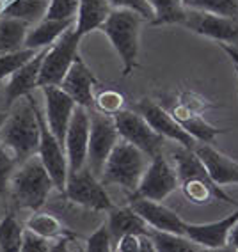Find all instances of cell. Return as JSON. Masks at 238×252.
<instances>
[{
    "label": "cell",
    "mask_w": 238,
    "mask_h": 252,
    "mask_svg": "<svg viewBox=\"0 0 238 252\" xmlns=\"http://www.w3.org/2000/svg\"><path fill=\"white\" fill-rule=\"evenodd\" d=\"M41 126L37 105L31 94L18 98L11 105L4 126L0 128V142L13 153L14 160L22 163L32 155H37Z\"/></svg>",
    "instance_id": "cell-1"
},
{
    "label": "cell",
    "mask_w": 238,
    "mask_h": 252,
    "mask_svg": "<svg viewBox=\"0 0 238 252\" xmlns=\"http://www.w3.org/2000/svg\"><path fill=\"white\" fill-rule=\"evenodd\" d=\"M171 157L172 167H174L178 181H180V189L183 190L185 197L189 199L190 203L210 204L213 199H219L228 204L238 206L237 201L211 180L204 163L201 162V158L196 155L192 148L180 146L172 151Z\"/></svg>",
    "instance_id": "cell-2"
},
{
    "label": "cell",
    "mask_w": 238,
    "mask_h": 252,
    "mask_svg": "<svg viewBox=\"0 0 238 252\" xmlns=\"http://www.w3.org/2000/svg\"><path fill=\"white\" fill-rule=\"evenodd\" d=\"M54 187V181L37 155L23 160L9 180V192L14 204L32 212L45 206Z\"/></svg>",
    "instance_id": "cell-3"
},
{
    "label": "cell",
    "mask_w": 238,
    "mask_h": 252,
    "mask_svg": "<svg viewBox=\"0 0 238 252\" xmlns=\"http://www.w3.org/2000/svg\"><path fill=\"white\" fill-rule=\"evenodd\" d=\"M144 18L132 9H112L100 27L108 37L123 63V77H130L137 68L139 57V34Z\"/></svg>",
    "instance_id": "cell-4"
},
{
    "label": "cell",
    "mask_w": 238,
    "mask_h": 252,
    "mask_svg": "<svg viewBox=\"0 0 238 252\" xmlns=\"http://www.w3.org/2000/svg\"><path fill=\"white\" fill-rule=\"evenodd\" d=\"M148 158L137 146L119 139L105 162L100 181L103 185H119L128 192H134L149 163Z\"/></svg>",
    "instance_id": "cell-5"
},
{
    "label": "cell",
    "mask_w": 238,
    "mask_h": 252,
    "mask_svg": "<svg viewBox=\"0 0 238 252\" xmlns=\"http://www.w3.org/2000/svg\"><path fill=\"white\" fill-rule=\"evenodd\" d=\"M82 36L76 32L75 23L66 29L64 34L55 41L54 45L46 48L39 71V87L43 86H59L71 64L78 57V45Z\"/></svg>",
    "instance_id": "cell-6"
},
{
    "label": "cell",
    "mask_w": 238,
    "mask_h": 252,
    "mask_svg": "<svg viewBox=\"0 0 238 252\" xmlns=\"http://www.w3.org/2000/svg\"><path fill=\"white\" fill-rule=\"evenodd\" d=\"M121 139L117 133L114 116L89 108V144H87V167L95 176H102L108 155Z\"/></svg>",
    "instance_id": "cell-7"
},
{
    "label": "cell",
    "mask_w": 238,
    "mask_h": 252,
    "mask_svg": "<svg viewBox=\"0 0 238 252\" xmlns=\"http://www.w3.org/2000/svg\"><path fill=\"white\" fill-rule=\"evenodd\" d=\"M103 187L105 185L100 181L98 176L93 174L86 165L80 171L68 174L64 195L71 203L80 204L84 208H89L95 212H108L114 208V203Z\"/></svg>",
    "instance_id": "cell-8"
},
{
    "label": "cell",
    "mask_w": 238,
    "mask_h": 252,
    "mask_svg": "<svg viewBox=\"0 0 238 252\" xmlns=\"http://www.w3.org/2000/svg\"><path fill=\"white\" fill-rule=\"evenodd\" d=\"M178 187H180V181H178L174 167L160 153L157 157L149 158L148 167H146L137 189L132 192L130 199L144 197L151 199V201H164Z\"/></svg>",
    "instance_id": "cell-9"
},
{
    "label": "cell",
    "mask_w": 238,
    "mask_h": 252,
    "mask_svg": "<svg viewBox=\"0 0 238 252\" xmlns=\"http://www.w3.org/2000/svg\"><path fill=\"white\" fill-rule=\"evenodd\" d=\"M114 123H116L119 137L137 146L149 158L162 153L164 137L153 130L149 123L139 112L123 108L117 114H114Z\"/></svg>",
    "instance_id": "cell-10"
},
{
    "label": "cell",
    "mask_w": 238,
    "mask_h": 252,
    "mask_svg": "<svg viewBox=\"0 0 238 252\" xmlns=\"http://www.w3.org/2000/svg\"><path fill=\"white\" fill-rule=\"evenodd\" d=\"M192 32L204 36L208 39L219 41L229 45L231 48L238 50V22L226 16H217V14L204 13V11L187 9L185 22L181 23Z\"/></svg>",
    "instance_id": "cell-11"
},
{
    "label": "cell",
    "mask_w": 238,
    "mask_h": 252,
    "mask_svg": "<svg viewBox=\"0 0 238 252\" xmlns=\"http://www.w3.org/2000/svg\"><path fill=\"white\" fill-rule=\"evenodd\" d=\"M37 117H39V126H41L37 157L41 158L45 169L48 171L50 178H52V181H54V185H55V189L64 192V189H66V180H68L66 149L59 142L57 137L52 133L45 116L39 112V108H37Z\"/></svg>",
    "instance_id": "cell-12"
},
{
    "label": "cell",
    "mask_w": 238,
    "mask_h": 252,
    "mask_svg": "<svg viewBox=\"0 0 238 252\" xmlns=\"http://www.w3.org/2000/svg\"><path fill=\"white\" fill-rule=\"evenodd\" d=\"M134 110L139 112L149 123V126H151L153 130L157 131V133H160L164 139H169L172 142H176V144L192 149L198 144V140L194 139L189 131L185 130L183 126L176 121L171 114L167 112L166 108H162L158 103H155L153 99L148 98L140 99V101L135 103Z\"/></svg>",
    "instance_id": "cell-13"
},
{
    "label": "cell",
    "mask_w": 238,
    "mask_h": 252,
    "mask_svg": "<svg viewBox=\"0 0 238 252\" xmlns=\"http://www.w3.org/2000/svg\"><path fill=\"white\" fill-rule=\"evenodd\" d=\"M87 144H89V108L76 105L64 139L68 174L80 171L82 167L87 165Z\"/></svg>",
    "instance_id": "cell-14"
},
{
    "label": "cell",
    "mask_w": 238,
    "mask_h": 252,
    "mask_svg": "<svg viewBox=\"0 0 238 252\" xmlns=\"http://www.w3.org/2000/svg\"><path fill=\"white\" fill-rule=\"evenodd\" d=\"M41 89L45 94V119L48 123V128L59 139V142L64 146L68 126L71 121L76 103L73 101L71 96L59 86H43Z\"/></svg>",
    "instance_id": "cell-15"
},
{
    "label": "cell",
    "mask_w": 238,
    "mask_h": 252,
    "mask_svg": "<svg viewBox=\"0 0 238 252\" xmlns=\"http://www.w3.org/2000/svg\"><path fill=\"white\" fill-rule=\"evenodd\" d=\"M96 84H98V80H96L95 73L87 68V64L78 55L75 63L71 64L69 71L66 73V77L59 84V87L66 91L78 107L91 108L95 105V93H93V89H95Z\"/></svg>",
    "instance_id": "cell-16"
},
{
    "label": "cell",
    "mask_w": 238,
    "mask_h": 252,
    "mask_svg": "<svg viewBox=\"0 0 238 252\" xmlns=\"http://www.w3.org/2000/svg\"><path fill=\"white\" fill-rule=\"evenodd\" d=\"M130 206L142 217L151 229L185 234V224L187 222L176 212H172L171 208L164 206L160 201L137 197V199H130Z\"/></svg>",
    "instance_id": "cell-17"
},
{
    "label": "cell",
    "mask_w": 238,
    "mask_h": 252,
    "mask_svg": "<svg viewBox=\"0 0 238 252\" xmlns=\"http://www.w3.org/2000/svg\"><path fill=\"white\" fill-rule=\"evenodd\" d=\"M238 222V206L231 215H228L222 220L208 222V224H185V234L190 240L201 245L203 249H211V251H220V249L229 247L228 234L235 224Z\"/></svg>",
    "instance_id": "cell-18"
},
{
    "label": "cell",
    "mask_w": 238,
    "mask_h": 252,
    "mask_svg": "<svg viewBox=\"0 0 238 252\" xmlns=\"http://www.w3.org/2000/svg\"><path fill=\"white\" fill-rule=\"evenodd\" d=\"M194 151L204 163L210 178L219 187L238 185V162H235L233 158L226 157L219 149H215L211 144H204V142H198Z\"/></svg>",
    "instance_id": "cell-19"
},
{
    "label": "cell",
    "mask_w": 238,
    "mask_h": 252,
    "mask_svg": "<svg viewBox=\"0 0 238 252\" xmlns=\"http://www.w3.org/2000/svg\"><path fill=\"white\" fill-rule=\"evenodd\" d=\"M45 54L46 48L37 50V54L29 63H25L22 68L16 69L9 77V84L5 86V103H7V107H11L18 98L31 94L36 87H39V71Z\"/></svg>",
    "instance_id": "cell-20"
},
{
    "label": "cell",
    "mask_w": 238,
    "mask_h": 252,
    "mask_svg": "<svg viewBox=\"0 0 238 252\" xmlns=\"http://www.w3.org/2000/svg\"><path fill=\"white\" fill-rule=\"evenodd\" d=\"M112 11L108 0H78V13H76L75 29L82 37L96 31L103 25Z\"/></svg>",
    "instance_id": "cell-21"
},
{
    "label": "cell",
    "mask_w": 238,
    "mask_h": 252,
    "mask_svg": "<svg viewBox=\"0 0 238 252\" xmlns=\"http://www.w3.org/2000/svg\"><path fill=\"white\" fill-rule=\"evenodd\" d=\"M108 229H110V234H112L114 242H116L119 236L128 233L134 234H149V227L146 224L142 217L135 212L132 206L126 208H112L108 210V220H107Z\"/></svg>",
    "instance_id": "cell-22"
},
{
    "label": "cell",
    "mask_w": 238,
    "mask_h": 252,
    "mask_svg": "<svg viewBox=\"0 0 238 252\" xmlns=\"http://www.w3.org/2000/svg\"><path fill=\"white\" fill-rule=\"evenodd\" d=\"M75 20H46L43 18L36 25H32L25 39V46L32 50L48 48L63 36L64 31L69 29Z\"/></svg>",
    "instance_id": "cell-23"
},
{
    "label": "cell",
    "mask_w": 238,
    "mask_h": 252,
    "mask_svg": "<svg viewBox=\"0 0 238 252\" xmlns=\"http://www.w3.org/2000/svg\"><path fill=\"white\" fill-rule=\"evenodd\" d=\"M176 121L180 123L183 126L185 130L189 131L190 135L194 139L198 140V142H204V144H213L215 139L220 135V133H226L228 130H220V128H215V126H211L210 123H206L203 117H199L196 112L189 110V108L185 107H178L172 114Z\"/></svg>",
    "instance_id": "cell-24"
},
{
    "label": "cell",
    "mask_w": 238,
    "mask_h": 252,
    "mask_svg": "<svg viewBox=\"0 0 238 252\" xmlns=\"http://www.w3.org/2000/svg\"><path fill=\"white\" fill-rule=\"evenodd\" d=\"M32 25L18 18L0 16V55L25 48V39Z\"/></svg>",
    "instance_id": "cell-25"
},
{
    "label": "cell",
    "mask_w": 238,
    "mask_h": 252,
    "mask_svg": "<svg viewBox=\"0 0 238 252\" xmlns=\"http://www.w3.org/2000/svg\"><path fill=\"white\" fill-rule=\"evenodd\" d=\"M50 0H13L4 5L0 16H9L27 22L29 25H36L45 18Z\"/></svg>",
    "instance_id": "cell-26"
},
{
    "label": "cell",
    "mask_w": 238,
    "mask_h": 252,
    "mask_svg": "<svg viewBox=\"0 0 238 252\" xmlns=\"http://www.w3.org/2000/svg\"><path fill=\"white\" fill-rule=\"evenodd\" d=\"M149 236L153 240L155 251L158 252H194L203 251L201 245L190 240L187 234L171 233V231L149 229Z\"/></svg>",
    "instance_id": "cell-27"
},
{
    "label": "cell",
    "mask_w": 238,
    "mask_h": 252,
    "mask_svg": "<svg viewBox=\"0 0 238 252\" xmlns=\"http://www.w3.org/2000/svg\"><path fill=\"white\" fill-rule=\"evenodd\" d=\"M153 9V25H171L183 23L187 16V7L183 0H148Z\"/></svg>",
    "instance_id": "cell-28"
},
{
    "label": "cell",
    "mask_w": 238,
    "mask_h": 252,
    "mask_svg": "<svg viewBox=\"0 0 238 252\" xmlns=\"http://www.w3.org/2000/svg\"><path fill=\"white\" fill-rule=\"evenodd\" d=\"M23 225L16 215L9 213L0 220V251L2 252H20L22 251Z\"/></svg>",
    "instance_id": "cell-29"
},
{
    "label": "cell",
    "mask_w": 238,
    "mask_h": 252,
    "mask_svg": "<svg viewBox=\"0 0 238 252\" xmlns=\"http://www.w3.org/2000/svg\"><path fill=\"white\" fill-rule=\"evenodd\" d=\"M183 5L187 9L204 11L238 22V0H183Z\"/></svg>",
    "instance_id": "cell-30"
},
{
    "label": "cell",
    "mask_w": 238,
    "mask_h": 252,
    "mask_svg": "<svg viewBox=\"0 0 238 252\" xmlns=\"http://www.w3.org/2000/svg\"><path fill=\"white\" fill-rule=\"evenodd\" d=\"M25 225L31 231L50 240L59 238L63 234V222L59 220L55 215H50V213H34V215L29 217Z\"/></svg>",
    "instance_id": "cell-31"
},
{
    "label": "cell",
    "mask_w": 238,
    "mask_h": 252,
    "mask_svg": "<svg viewBox=\"0 0 238 252\" xmlns=\"http://www.w3.org/2000/svg\"><path fill=\"white\" fill-rule=\"evenodd\" d=\"M36 54H37V50H32L25 46V48L11 52V54L0 55V84H2L5 78H9L16 69L22 68L25 63H29Z\"/></svg>",
    "instance_id": "cell-32"
},
{
    "label": "cell",
    "mask_w": 238,
    "mask_h": 252,
    "mask_svg": "<svg viewBox=\"0 0 238 252\" xmlns=\"http://www.w3.org/2000/svg\"><path fill=\"white\" fill-rule=\"evenodd\" d=\"M78 13V0H50L46 20H75Z\"/></svg>",
    "instance_id": "cell-33"
},
{
    "label": "cell",
    "mask_w": 238,
    "mask_h": 252,
    "mask_svg": "<svg viewBox=\"0 0 238 252\" xmlns=\"http://www.w3.org/2000/svg\"><path fill=\"white\" fill-rule=\"evenodd\" d=\"M95 105H96V110L103 114H117L119 110H123L125 107V98L123 94H119L117 91L112 89H107V91H102L98 94V98H95Z\"/></svg>",
    "instance_id": "cell-34"
},
{
    "label": "cell",
    "mask_w": 238,
    "mask_h": 252,
    "mask_svg": "<svg viewBox=\"0 0 238 252\" xmlns=\"http://www.w3.org/2000/svg\"><path fill=\"white\" fill-rule=\"evenodd\" d=\"M112 243H114V238H112V234H110V229H108L107 222H103V224L100 225L98 229L87 238L86 249L89 252H108V251H112Z\"/></svg>",
    "instance_id": "cell-35"
},
{
    "label": "cell",
    "mask_w": 238,
    "mask_h": 252,
    "mask_svg": "<svg viewBox=\"0 0 238 252\" xmlns=\"http://www.w3.org/2000/svg\"><path fill=\"white\" fill-rule=\"evenodd\" d=\"M16 165L18 162L14 160L13 155L7 153V148L0 142V195H4L9 189V180Z\"/></svg>",
    "instance_id": "cell-36"
},
{
    "label": "cell",
    "mask_w": 238,
    "mask_h": 252,
    "mask_svg": "<svg viewBox=\"0 0 238 252\" xmlns=\"http://www.w3.org/2000/svg\"><path fill=\"white\" fill-rule=\"evenodd\" d=\"M50 238H45L41 234L34 233L27 227L23 231L22 238V252H46L50 251Z\"/></svg>",
    "instance_id": "cell-37"
},
{
    "label": "cell",
    "mask_w": 238,
    "mask_h": 252,
    "mask_svg": "<svg viewBox=\"0 0 238 252\" xmlns=\"http://www.w3.org/2000/svg\"><path fill=\"white\" fill-rule=\"evenodd\" d=\"M112 9H132L139 13L144 20H153V9L148 0H108Z\"/></svg>",
    "instance_id": "cell-38"
},
{
    "label": "cell",
    "mask_w": 238,
    "mask_h": 252,
    "mask_svg": "<svg viewBox=\"0 0 238 252\" xmlns=\"http://www.w3.org/2000/svg\"><path fill=\"white\" fill-rule=\"evenodd\" d=\"M116 242H117L116 251L140 252V234H134V233L123 234V236H119V238L116 240Z\"/></svg>",
    "instance_id": "cell-39"
},
{
    "label": "cell",
    "mask_w": 238,
    "mask_h": 252,
    "mask_svg": "<svg viewBox=\"0 0 238 252\" xmlns=\"http://www.w3.org/2000/svg\"><path fill=\"white\" fill-rule=\"evenodd\" d=\"M219 46L222 48V52H224L226 55H228L231 61H233V64H235V68L238 69V50H235V48H231L229 45H224V43H219Z\"/></svg>",
    "instance_id": "cell-40"
},
{
    "label": "cell",
    "mask_w": 238,
    "mask_h": 252,
    "mask_svg": "<svg viewBox=\"0 0 238 252\" xmlns=\"http://www.w3.org/2000/svg\"><path fill=\"white\" fill-rule=\"evenodd\" d=\"M228 245H229V249H235V251H238V222L233 225V227H231V231H229Z\"/></svg>",
    "instance_id": "cell-41"
},
{
    "label": "cell",
    "mask_w": 238,
    "mask_h": 252,
    "mask_svg": "<svg viewBox=\"0 0 238 252\" xmlns=\"http://www.w3.org/2000/svg\"><path fill=\"white\" fill-rule=\"evenodd\" d=\"M5 119H7V112H2V110H0V128L4 126Z\"/></svg>",
    "instance_id": "cell-42"
},
{
    "label": "cell",
    "mask_w": 238,
    "mask_h": 252,
    "mask_svg": "<svg viewBox=\"0 0 238 252\" xmlns=\"http://www.w3.org/2000/svg\"><path fill=\"white\" fill-rule=\"evenodd\" d=\"M2 9H4V2L0 0V13H2Z\"/></svg>",
    "instance_id": "cell-43"
},
{
    "label": "cell",
    "mask_w": 238,
    "mask_h": 252,
    "mask_svg": "<svg viewBox=\"0 0 238 252\" xmlns=\"http://www.w3.org/2000/svg\"><path fill=\"white\" fill-rule=\"evenodd\" d=\"M2 2H4V5H5L7 2H13V0H2Z\"/></svg>",
    "instance_id": "cell-44"
},
{
    "label": "cell",
    "mask_w": 238,
    "mask_h": 252,
    "mask_svg": "<svg viewBox=\"0 0 238 252\" xmlns=\"http://www.w3.org/2000/svg\"><path fill=\"white\" fill-rule=\"evenodd\" d=\"M237 73H238V69H237Z\"/></svg>",
    "instance_id": "cell-45"
}]
</instances>
